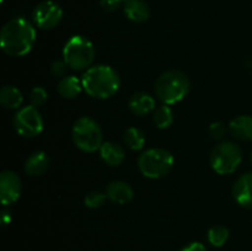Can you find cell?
I'll use <instances>...</instances> for the list:
<instances>
[{"instance_id": "obj_17", "label": "cell", "mask_w": 252, "mask_h": 251, "mask_svg": "<svg viewBox=\"0 0 252 251\" xmlns=\"http://www.w3.org/2000/svg\"><path fill=\"white\" fill-rule=\"evenodd\" d=\"M128 107L134 115L145 116L155 110V100L145 93H135L128 102Z\"/></svg>"}, {"instance_id": "obj_15", "label": "cell", "mask_w": 252, "mask_h": 251, "mask_svg": "<svg viewBox=\"0 0 252 251\" xmlns=\"http://www.w3.org/2000/svg\"><path fill=\"white\" fill-rule=\"evenodd\" d=\"M49 167V157L44 152H34L25 162V172L29 176H42Z\"/></svg>"}, {"instance_id": "obj_3", "label": "cell", "mask_w": 252, "mask_h": 251, "mask_svg": "<svg viewBox=\"0 0 252 251\" xmlns=\"http://www.w3.org/2000/svg\"><path fill=\"white\" fill-rule=\"evenodd\" d=\"M189 91V80L180 70H167L158 78L155 94L164 105H174L184 100Z\"/></svg>"}, {"instance_id": "obj_31", "label": "cell", "mask_w": 252, "mask_h": 251, "mask_svg": "<svg viewBox=\"0 0 252 251\" xmlns=\"http://www.w3.org/2000/svg\"><path fill=\"white\" fill-rule=\"evenodd\" d=\"M126 1H127V0H126Z\"/></svg>"}, {"instance_id": "obj_30", "label": "cell", "mask_w": 252, "mask_h": 251, "mask_svg": "<svg viewBox=\"0 0 252 251\" xmlns=\"http://www.w3.org/2000/svg\"><path fill=\"white\" fill-rule=\"evenodd\" d=\"M251 162H252V153H251Z\"/></svg>"}, {"instance_id": "obj_11", "label": "cell", "mask_w": 252, "mask_h": 251, "mask_svg": "<svg viewBox=\"0 0 252 251\" xmlns=\"http://www.w3.org/2000/svg\"><path fill=\"white\" fill-rule=\"evenodd\" d=\"M233 197L239 206L252 209V172L236 180L233 187Z\"/></svg>"}, {"instance_id": "obj_16", "label": "cell", "mask_w": 252, "mask_h": 251, "mask_svg": "<svg viewBox=\"0 0 252 251\" xmlns=\"http://www.w3.org/2000/svg\"><path fill=\"white\" fill-rule=\"evenodd\" d=\"M125 15L133 22H145L150 16V9L143 0H127L123 4Z\"/></svg>"}, {"instance_id": "obj_23", "label": "cell", "mask_w": 252, "mask_h": 251, "mask_svg": "<svg viewBox=\"0 0 252 251\" xmlns=\"http://www.w3.org/2000/svg\"><path fill=\"white\" fill-rule=\"evenodd\" d=\"M107 194L103 193V192H98V191H94L90 192V193L86 194L85 199H84V203L88 208L91 209H96L100 208L105 204L106 199H107Z\"/></svg>"}, {"instance_id": "obj_1", "label": "cell", "mask_w": 252, "mask_h": 251, "mask_svg": "<svg viewBox=\"0 0 252 251\" xmlns=\"http://www.w3.org/2000/svg\"><path fill=\"white\" fill-rule=\"evenodd\" d=\"M36 41V30L24 17L10 20L1 29L0 46L11 57H22L29 53Z\"/></svg>"}, {"instance_id": "obj_22", "label": "cell", "mask_w": 252, "mask_h": 251, "mask_svg": "<svg viewBox=\"0 0 252 251\" xmlns=\"http://www.w3.org/2000/svg\"><path fill=\"white\" fill-rule=\"evenodd\" d=\"M207 238L212 245L216 246V248H220L228 241L229 230L228 228L223 225H214L208 230Z\"/></svg>"}, {"instance_id": "obj_13", "label": "cell", "mask_w": 252, "mask_h": 251, "mask_svg": "<svg viewBox=\"0 0 252 251\" xmlns=\"http://www.w3.org/2000/svg\"><path fill=\"white\" fill-rule=\"evenodd\" d=\"M108 199L117 204L129 203L133 199L134 192L133 188L125 181H112L106 189Z\"/></svg>"}, {"instance_id": "obj_10", "label": "cell", "mask_w": 252, "mask_h": 251, "mask_svg": "<svg viewBox=\"0 0 252 251\" xmlns=\"http://www.w3.org/2000/svg\"><path fill=\"white\" fill-rule=\"evenodd\" d=\"M21 179L10 170H4L0 174V201L2 206L15 203L21 196Z\"/></svg>"}, {"instance_id": "obj_4", "label": "cell", "mask_w": 252, "mask_h": 251, "mask_svg": "<svg viewBox=\"0 0 252 251\" xmlns=\"http://www.w3.org/2000/svg\"><path fill=\"white\" fill-rule=\"evenodd\" d=\"M95 59V47L84 36H73L63 48V61L73 70L89 69Z\"/></svg>"}, {"instance_id": "obj_14", "label": "cell", "mask_w": 252, "mask_h": 251, "mask_svg": "<svg viewBox=\"0 0 252 251\" xmlns=\"http://www.w3.org/2000/svg\"><path fill=\"white\" fill-rule=\"evenodd\" d=\"M100 157L108 166H120L125 161V149L113 142H105L100 148Z\"/></svg>"}, {"instance_id": "obj_19", "label": "cell", "mask_w": 252, "mask_h": 251, "mask_svg": "<svg viewBox=\"0 0 252 251\" xmlns=\"http://www.w3.org/2000/svg\"><path fill=\"white\" fill-rule=\"evenodd\" d=\"M24 97L21 91L15 86H2L0 90V103L7 110H17L21 106Z\"/></svg>"}, {"instance_id": "obj_12", "label": "cell", "mask_w": 252, "mask_h": 251, "mask_svg": "<svg viewBox=\"0 0 252 251\" xmlns=\"http://www.w3.org/2000/svg\"><path fill=\"white\" fill-rule=\"evenodd\" d=\"M229 132L234 138L241 142L252 140V117L251 116H238L229 123Z\"/></svg>"}, {"instance_id": "obj_9", "label": "cell", "mask_w": 252, "mask_h": 251, "mask_svg": "<svg viewBox=\"0 0 252 251\" xmlns=\"http://www.w3.org/2000/svg\"><path fill=\"white\" fill-rule=\"evenodd\" d=\"M32 19L41 30H52L61 24L63 19V10L54 1L47 0L34 7Z\"/></svg>"}, {"instance_id": "obj_6", "label": "cell", "mask_w": 252, "mask_h": 251, "mask_svg": "<svg viewBox=\"0 0 252 251\" xmlns=\"http://www.w3.org/2000/svg\"><path fill=\"white\" fill-rule=\"evenodd\" d=\"M174 166V157L166 149L154 148L145 150L138 159V167L143 176L148 179L165 177Z\"/></svg>"}, {"instance_id": "obj_28", "label": "cell", "mask_w": 252, "mask_h": 251, "mask_svg": "<svg viewBox=\"0 0 252 251\" xmlns=\"http://www.w3.org/2000/svg\"><path fill=\"white\" fill-rule=\"evenodd\" d=\"M180 251H207V249L202 243L194 241V243H191L185 246V248H182Z\"/></svg>"}, {"instance_id": "obj_24", "label": "cell", "mask_w": 252, "mask_h": 251, "mask_svg": "<svg viewBox=\"0 0 252 251\" xmlns=\"http://www.w3.org/2000/svg\"><path fill=\"white\" fill-rule=\"evenodd\" d=\"M47 98H48V95H47V91L44 90L42 86H36L31 90L29 96L30 105L33 106V107L38 108L41 106H43L44 103L47 102Z\"/></svg>"}, {"instance_id": "obj_7", "label": "cell", "mask_w": 252, "mask_h": 251, "mask_svg": "<svg viewBox=\"0 0 252 251\" xmlns=\"http://www.w3.org/2000/svg\"><path fill=\"white\" fill-rule=\"evenodd\" d=\"M211 165L219 175H229L236 171L243 161V152L231 142H223L211 153Z\"/></svg>"}, {"instance_id": "obj_2", "label": "cell", "mask_w": 252, "mask_h": 251, "mask_svg": "<svg viewBox=\"0 0 252 251\" xmlns=\"http://www.w3.org/2000/svg\"><path fill=\"white\" fill-rule=\"evenodd\" d=\"M81 83L89 96L98 100H106L117 93L121 79L112 66L100 64L89 68L84 73Z\"/></svg>"}, {"instance_id": "obj_25", "label": "cell", "mask_w": 252, "mask_h": 251, "mask_svg": "<svg viewBox=\"0 0 252 251\" xmlns=\"http://www.w3.org/2000/svg\"><path fill=\"white\" fill-rule=\"evenodd\" d=\"M69 66L66 65L65 62H62V61H56L52 63L51 68H49V70H51V74L53 76H56V78H64V75H65L66 70H68Z\"/></svg>"}, {"instance_id": "obj_20", "label": "cell", "mask_w": 252, "mask_h": 251, "mask_svg": "<svg viewBox=\"0 0 252 251\" xmlns=\"http://www.w3.org/2000/svg\"><path fill=\"white\" fill-rule=\"evenodd\" d=\"M125 143L130 150H142L145 144V135L139 128L130 127L125 133Z\"/></svg>"}, {"instance_id": "obj_18", "label": "cell", "mask_w": 252, "mask_h": 251, "mask_svg": "<svg viewBox=\"0 0 252 251\" xmlns=\"http://www.w3.org/2000/svg\"><path fill=\"white\" fill-rule=\"evenodd\" d=\"M83 89V83H81V80H79V78H76L75 75H69L64 76L59 80L57 90L62 97L73 100L80 95Z\"/></svg>"}, {"instance_id": "obj_5", "label": "cell", "mask_w": 252, "mask_h": 251, "mask_svg": "<svg viewBox=\"0 0 252 251\" xmlns=\"http://www.w3.org/2000/svg\"><path fill=\"white\" fill-rule=\"evenodd\" d=\"M74 144L85 153L100 150L103 144L102 129L95 120L90 117H80L75 121L71 130Z\"/></svg>"}, {"instance_id": "obj_29", "label": "cell", "mask_w": 252, "mask_h": 251, "mask_svg": "<svg viewBox=\"0 0 252 251\" xmlns=\"http://www.w3.org/2000/svg\"><path fill=\"white\" fill-rule=\"evenodd\" d=\"M11 221V213L9 211L1 212V224L2 225H7Z\"/></svg>"}, {"instance_id": "obj_26", "label": "cell", "mask_w": 252, "mask_h": 251, "mask_svg": "<svg viewBox=\"0 0 252 251\" xmlns=\"http://www.w3.org/2000/svg\"><path fill=\"white\" fill-rule=\"evenodd\" d=\"M225 132L226 128L221 122H214L212 123L211 127H209V134H211V137L213 138V139H221V138L224 137V134H225Z\"/></svg>"}, {"instance_id": "obj_8", "label": "cell", "mask_w": 252, "mask_h": 251, "mask_svg": "<svg viewBox=\"0 0 252 251\" xmlns=\"http://www.w3.org/2000/svg\"><path fill=\"white\" fill-rule=\"evenodd\" d=\"M14 127L21 137H37L43 129V120L38 108L29 105L17 111L14 117Z\"/></svg>"}, {"instance_id": "obj_27", "label": "cell", "mask_w": 252, "mask_h": 251, "mask_svg": "<svg viewBox=\"0 0 252 251\" xmlns=\"http://www.w3.org/2000/svg\"><path fill=\"white\" fill-rule=\"evenodd\" d=\"M126 0H100V6L105 11L113 12L121 7V5L125 4Z\"/></svg>"}, {"instance_id": "obj_21", "label": "cell", "mask_w": 252, "mask_h": 251, "mask_svg": "<svg viewBox=\"0 0 252 251\" xmlns=\"http://www.w3.org/2000/svg\"><path fill=\"white\" fill-rule=\"evenodd\" d=\"M153 120L159 129H166L174 123V112L169 105H162L155 110Z\"/></svg>"}]
</instances>
